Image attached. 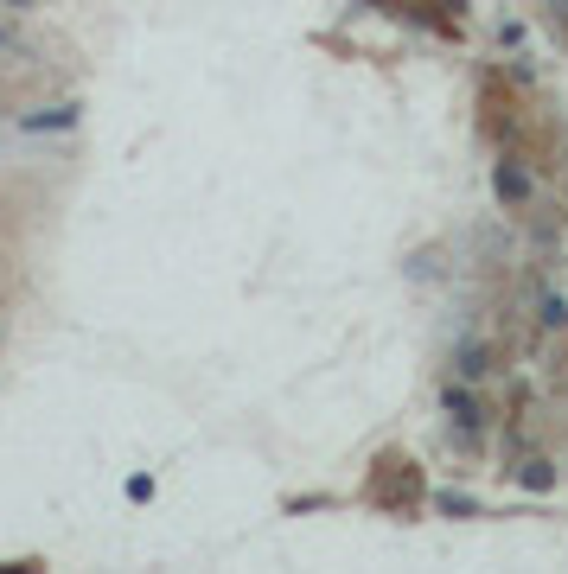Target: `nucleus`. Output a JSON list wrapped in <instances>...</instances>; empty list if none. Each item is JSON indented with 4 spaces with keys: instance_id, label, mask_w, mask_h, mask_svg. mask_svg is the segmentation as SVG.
I'll return each instance as SVG.
<instances>
[{
    "instance_id": "obj_4",
    "label": "nucleus",
    "mask_w": 568,
    "mask_h": 574,
    "mask_svg": "<svg viewBox=\"0 0 568 574\" xmlns=\"http://www.w3.org/2000/svg\"><path fill=\"white\" fill-rule=\"evenodd\" d=\"M7 7H32V0H7Z\"/></svg>"
},
{
    "instance_id": "obj_5",
    "label": "nucleus",
    "mask_w": 568,
    "mask_h": 574,
    "mask_svg": "<svg viewBox=\"0 0 568 574\" xmlns=\"http://www.w3.org/2000/svg\"><path fill=\"white\" fill-rule=\"evenodd\" d=\"M371 7H390V0H371Z\"/></svg>"
},
{
    "instance_id": "obj_2",
    "label": "nucleus",
    "mask_w": 568,
    "mask_h": 574,
    "mask_svg": "<svg viewBox=\"0 0 568 574\" xmlns=\"http://www.w3.org/2000/svg\"><path fill=\"white\" fill-rule=\"evenodd\" d=\"M543 319L562 326V319H568V300H562V294H543Z\"/></svg>"
},
{
    "instance_id": "obj_3",
    "label": "nucleus",
    "mask_w": 568,
    "mask_h": 574,
    "mask_svg": "<svg viewBox=\"0 0 568 574\" xmlns=\"http://www.w3.org/2000/svg\"><path fill=\"white\" fill-rule=\"evenodd\" d=\"M447 408H454V415H460V427H473V421H479V415H473V402H466V396H460V390H447Z\"/></svg>"
},
{
    "instance_id": "obj_1",
    "label": "nucleus",
    "mask_w": 568,
    "mask_h": 574,
    "mask_svg": "<svg viewBox=\"0 0 568 574\" xmlns=\"http://www.w3.org/2000/svg\"><path fill=\"white\" fill-rule=\"evenodd\" d=\"M499 192H505V198H524V192H530V179H524V173H511V166H499Z\"/></svg>"
}]
</instances>
